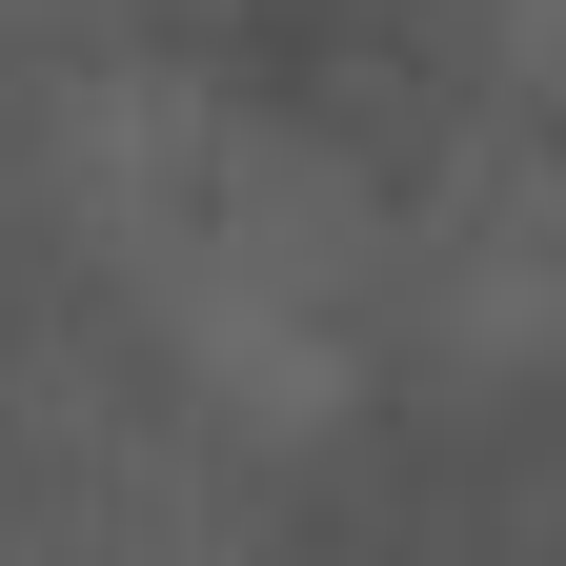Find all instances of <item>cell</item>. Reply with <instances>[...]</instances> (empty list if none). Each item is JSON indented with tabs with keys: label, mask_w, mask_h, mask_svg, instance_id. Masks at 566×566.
Returning <instances> with one entry per match:
<instances>
[{
	"label": "cell",
	"mask_w": 566,
	"mask_h": 566,
	"mask_svg": "<svg viewBox=\"0 0 566 566\" xmlns=\"http://www.w3.org/2000/svg\"><path fill=\"white\" fill-rule=\"evenodd\" d=\"M485 41H506V82L566 122V0H485Z\"/></svg>",
	"instance_id": "obj_2"
},
{
	"label": "cell",
	"mask_w": 566,
	"mask_h": 566,
	"mask_svg": "<svg viewBox=\"0 0 566 566\" xmlns=\"http://www.w3.org/2000/svg\"><path fill=\"white\" fill-rule=\"evenodd\" d=\"M61 223L122 283V324L182 365L202 424L243 446H324L365 385V304H385V223L304 122H263L223 82H102L61 122Z\"/></svg>",
	"instance_id": "obj_1"
}]
</instances>
